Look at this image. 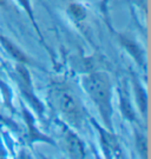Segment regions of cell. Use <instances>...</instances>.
I'll return each mask as SVG.
<instances>
[{"instance_id": "1", "label": "cell", "mask_w": 151, "mask_h": 159, "mask_svg": "<svg viewBox=\"0 0 151 159\" xmlns=\"http://www.w3.org/2000/svg\"><path fill=\"white\" fill-rule=\"evenodd\" d=\"M84 84L90 97L98 105L103 118L110 125L109 119L111 113V106H110V83L107 77L101 73L91 74L85 78Z\"/></svg>"}, {"instance_id": "2", "label": "cell", "mask_w": 151, "mask_h": 159, "mask_svg": "<svg viewBox=\"0 0 151 159\" xmlns=\"http://www.w3.org/2000/svg\"><path fill=\"white\" fill-rule=\"evenodd\" d=\"M58 105L60 111L70 121H72L73 124H78L82 118V111L77 99L70 92L62 91L58 93Z\"/></svg>"}, {"instance_id": "3", "label": "cell", "mask_w": 151, "mask_h": 159, "mask_svg": "<svg viewBox=\"0 0 151 159\" xmlns=\"http://www.w3.org/2000/svg\"><path fill=\"white\" fill-rule=\"evenodd\" d=\"M64 140H65V145H66L68 153L72 157H74V158H83L84 157L85 152L83 145L76 134H73L70 131H66L65 136H64Z\"/></svg>"}, {"instance_id": "4", "label": "cell", "mask_w": 151, "mask_h": 159, "mask_svg": "<svg viewBox=\"0 0 151 159\" xmlns=\"http://www.w3.org/2000/svg\"><path fill=\"white\" fill-rule=\"evenodd\" d=\"M0 41H1V43H2V45L6 47V50L10 52V53H11L12 56L16 58L17 60H19L20 63H27L28 61V59L24 56V53L18 48L17 46L13 45L10 40L6 39L5 37H1V35H0Z\"/></svg>"}, {"instance_id": "5", "label": "cell", "mask_w": 151, "mask_h": 159, "mask_svg": "<svg viewBox=\"0 0 151 159\" xmlns=\"http://www.w3.org/2000/svg\"><path fill=\"white\" fill-rule=\"evenodd\" d=\"M136 93H137V99H138V104L140 106V110L142 112H145L146 111V96L144 90L140 87L138 84H136Z\"/></svg>"}, {"instance_id": "6", "label": "cell", "mask_w": 151, "mask_h": 159, "mask_svg": "<svg viewBox=\"0 0 151 159\" xmlns=\"http://www.w3.org/2000/svg\"><path fill=\"white\" fill-rule=\"evenodd\" d=\"M70 12L72 13L73 17L77 18V19H83V18H85V11L80 5H76V4L71 5L70 6Z\"/></svg>"}, {"instance_id": "7", "label": "cell", "mask_w": 151, "mask_h": 159, "mask_svg": "<svg viewBox=\"0 0 151 159\" xmlns=\"http://www.w3.org/2000/svg\"><path fill=\"white\" fill-rule=\"evenodd\" d=\"M137 145H138V148H139L140 153L143 154V150H144V153L146 154V143H145V138H144V137L138 136Z\"/></svg>"}, {"instance_id": "8", "label": "cell", "mask_w": 151, "mask_h": 159, "mask_svg": "<svg viewBox=\"0 0 151 159\" xmlns=\"http://www.w3.org/2000/svg\"><path fill=\"white\" fill-rule=\"evenodd\" d=\"M4 2H5V0H0V5H2Z\"/></svg>"}]
</instances>
